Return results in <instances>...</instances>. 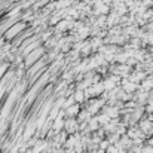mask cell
Returning a JSON list of instances; mask_svg holds the SVG:
<instances>
[{
  "label": "cell",
  "mask_w": 153,
  "mask_h": 153,
  "mask_svg": "<svg viewBox=\"0 0 153 153\" xmlns=\"http://www.w3.org/2000/svg\"><path fill=\"white\" fill-rule=\"evenodd\" d=\"M77 108H79L77 105H73V107H70V108H68V111H67V113H68V116H73V114H76V113H77Z\"/></svg>",
  "instance_id": "cell-1"
}]
</instances>
